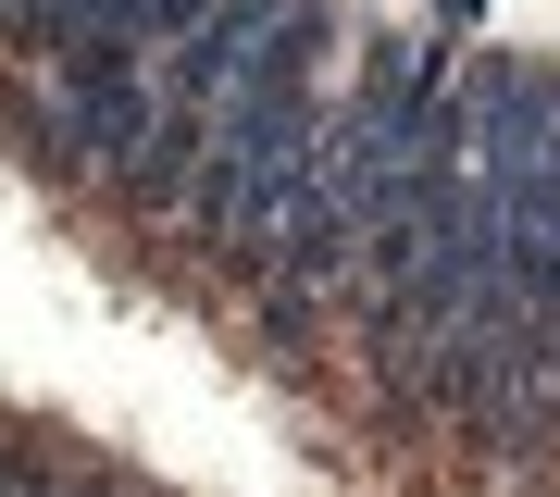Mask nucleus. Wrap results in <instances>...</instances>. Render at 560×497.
I'll return each mask as SVG.
<instances>
[{"label": "nucleus", "instance_id": "nucleus-1", "mask_svg": "<svg viewBox=\"0 0 560 497\" xmlns=\"http://www.w3.org/2000/svg\"><path fill=\"white\" fill-rule=\"evenodd\" d=\"M448 87H460V125H474V162H511L523 138L560 125V62L548 50H460Z\"/></svg>", "mask_w": 560, "mask_h": 497}, {"label": "nucleus", "instance_id": "nucleus-2", "mask_svg": "<svg viewBox=\"0 0 560 497\" xmlns=\"http://www.w3.org/2000/svg\"><path fill=\"white\" fill-rule=\"evenodd\" d=\"M25 497H150V485L113 473V460H62V448H50L38 473H25Z\"/></svg>", "mask_w": 560, "mask_h": 497}, {"label": "nucleus", "instance_id": "nucleus-3", "mask_svg": "<svg viewBox=\"0 0 560 497\" xmlns=\"http://www.w3.org/2000/svg\"><path fill=\"white\" fill-rule=\"evenodd\" d=\"M423 25H436V38L460 50V38H474V25H486V0H423Z\"/></svg>", "mask_w": 560, "mask_h": 497}]
</instances>
